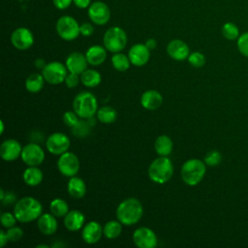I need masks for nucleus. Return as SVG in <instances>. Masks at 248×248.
Wrapping results in <instances>:
<instances>
[{"mask_svg": "<svg viewBox=\"0 0 248 248\" xmlns=\"http://www.w3.org/2000/svg\"><path fill=\"white\" fill-rule=\"evenodd\" d=\"M43 206L41 202L33 197H24L18 200L14 207V214L20 223H29L38 220L41 216Z\"/></svg>", "mask_w": 248, "mask_h": 248, "instance_id": "nucleus-1", "label": "nucleus"}, {"mask_svg": "<svg viewBox=\"0 0 248 248\" xmlns=\"http://www.w3.org/2000/svg\"><path fill=\"white\" fill-rule=\"evenodd\" d=\"M143 207L136 198H128L122 201L116 208V217L124 226L137 224L142 217Z\"/></svg>", "mask_w": 248, "mask_h": 248, "instance_id": "nucleus-2", "label": "nucleus"}, {"mask_svg": "<svg viewBox=\"0 0 248 248\" xmlns=\"http://www.w3.org/2000/svg\"><path fill=\"white\" fill-rule=\"evenodd\" d=\"M147 173L153 182L163 184L171 178L173 174V165L168 156H159L151 162Z\"/></svg>", "mask_w": 248, "mask_h": 248, "instance_id": "nucleus-3", "label": "nucleus"}, {"mask_svg": "<svg viewBox=\"0 0 248 248\" xmlns=\"http://www.w3.org/2000/svg\"><path fill=\"white\" fill-rule=\"evenodd\" d=\"M204 161L200 159H189L181 167V178L189 186H196L199 184L206 170Z\"/></svg>", "mask_w": 248, "mask_h": 248, "instance_id": "nucleus-4", "label": "nucleus"}, {"mask_svg": "<svg viewBox=\"0 0 248 248\" xmlns=\"http://www.w3.org/2000/svg\"><path fill=\"white\" fill-rule=\"evenodd\" d=\"M73 108L79 118L88 119L97 112L98 102L91 92L83 91L75 97L73 101Z\"/></svg>", "mask_w": 248, "mask_h": 248, "instance_id": "nucleus-5", "label": "nucleus"}, {"mask_svg": "<svg viewBox=\"0 0 248 248\" xmlns=\"http://www.w3.org/2000/svg\"><path fill=\"white\" fill-rule=\"evenodd\" d=\"M128 42L126 32L119 26H112L108 28L103 37L104 46L107 50L115 53L122 51Z\"/></svg>", "mask_w": 248, "mask_h": 248, "instance_id": "nucleus-6", "label": "nucleus"}, {"mask_svg": "<svg viewBox=\"0 0 248 248\" xmlns=\"http://www.w3.org/2000/svg\"><path fill=\"white\" fill-rule=\"evenodd\" d=\"M79 24L77 19L71 16H60L55 24L58 36L65 41H74L79 35Z\"/></svg>", "mask_w": 248, "mask_h": 248, "instance_id": "nucleus-7", "label": "nucleus"}, {"mask_svg": "<svg viewBox=\"0 0 248 248\" xmlns=\"http://www.w3.org/2000/svg\"><path fill=\"white\" fill-rule=\"evenodd\" d=\"M68 72L66 65L58 61H51L42 70V75L47 83L56 85L65 81Z\"/></svg>", "mask_w": 248, "mask_h": 248, "instance_id": "nucleus-8", "label": "nucleus"}, {"mask_svg": "<svg viewBox=\"0 0 248 248\" xmlns=\"http://www.w3.org/2000/svg\"><path fill=\"white\" fill-rule=\"evenodd\" d=\"M57 169L64 176H75L79 170V160L75 153L66 151L58 158Z\"/></svg>", "mask_w": 248, "mask_h": 248, "instance_id": "nucleus-9", "label": "nucleus"}, {"mask_svg": "<svg viewBox=\"0 0 248 248\" xmlns=\"http://www.w3.org/2000/svg\"><path fill=\"white\" fill-rule=\"evenodd\" d=\"M87 9V15L92 23L96 25H105L108 22L110 18V10L105 2H92Z\"/></svg>", "mask_w": 248, "mask_h": 248, "instance_id": "nucleus-10", "label": "nucleus"}, {"mask_svg": "<svg viewBox=\"0 0 248 248\" xmlns=\"http://www.w3.org/2000/svg\"><path fill=\"white\" fill-rule=\"evenodd\" d=\"M20 157L28 167H38L45 160V151L39 144L30 142L22 148Z\"/></svg>", "mask_w": 248, "mask_h": 248, "instance_id": "nucleus-11", "label": "nucleus"}, {"mask_svg": "<svg viewBox=\"0 0 248 248\" xmlns=\"http://www.w3.org/2000/svg\"><path fill=\"white\" fill-rule=\"evenodd\" d=\"M70 139L67 135L56 132L48 136L46 141V149L53 155H61L68 151L70 147Z\"/></svg>", "mask_w": 248, "mask_h": 248, "instance_id": "nucleus-12", "label": "nucleus"}, {"mask_svg": "<svg viewBox=\"0 0 248 248\" xmlns=\"http://www.w3.org/2000/svg\"><path fill=\"white\" fill-rule=\"evenodd\" d=\"M11 43L18 50H26L34 44L33 33L26 27H18L11 35Z\"/></svg>", "mask_w": 248, "mask_h": 248, "instance_id": "nucleus-13", "label": "nucleus"}, {"mask_svg": "<svg viewBox=\"0 0 248 248\" xmlns=\"http://www.w3.org/2000/svg\"><path fill=\"white\" fill-rule=\"evenodd\" d=\"M133 241L139 248H154L157 245V236L150 228L140 227L133 233Z\"/></svg>", "mask_w": 248, "mask_h": 248, "instance_id": "nucleus-14", "label": "nucleus"}, {"mask_svg": "<svg viewBox=\"0 0 248 248\" xmlns=\"http://www.w3.org/2000/svg\"><path fill=\"white\" fill-rule=\"evenodd\" d=\"M21 144L15 139L5 140L0 145V156L4 161L12 162L20 157L22 152Z\"/></svg>", "mask_w": 248, "mask_h": 248, "instance_id": "nucleus-15", "label": "nucleus"}, {"mask_svg": "<svg viewBox=\"0 0 248 248\" xmlns=\"http://www.w3.org/2000/svg\"><path fill=\"white\" fill-rule=\"evenodd\" d=\"M131 64L137 67L145 65L150 58V49L145 44H135L128 52Z\"/></svg>", "mask_w": 248, "mask_h": 248, "instance_id": "nucleus-16", "label": "nucleus"}, {"mask_svg": "<svg viewBox=\"0 0 248 248\" xmlns=\"http://www.w3.org/2000/svg\"><path fill=\"white\" fill-rule=\"evenodd\" d=\"M167 53L176 61H183L188 58L190 49L188 45L179 39H173L167 45Z\"/></svg>", "mask_w": 248, "mask_h": 248, "instance_id": "nucleus-17", "label": "nucleus"}, {"mask_svg": "<svg viewBox=\"0 0 248 248\" xmlns=\"http://www.w3.org/2000/svg\"><path fill=\"white\" fill-rule=\"evenodd\" d=\"M103 234V227L100 225V223L96 221H90L86 223L83 226L81 232V237L83 241L87 244L97 243L101 239Z\"/></svg>", "mask_w": 248, "mask_h": 248, "instance_id": "nucleus-18", "label": "nucleus"}, {"mask_svg": "<svg viewBox=\"0 0 248 248\" xmlns=\"http://www.w3.org/2000/svg\"><path fill=\"white\" fill-rule=\"evenodd\" d=\"M87 59L85 54L80 52H72L66 59V67L70 73L81 75L87 68Z\"/></svg>", "mask_w": 248, "mask_h": 248, "instance_id": "nucleus-19", "label": "nucleus"}, {"mask_svg": "<svg viewBox=\"0 0 248 248\" xmlns=\"http://www.w3.org/2000/svg\"><path fill=\"white\" fill-rule=\"evenodd\" d=\"M141 106L148 110H155L163 104V96L157 90H146L140 97Z\"/></svg>", "mask_w": 248, "mask_h": 248, "instance_id": "nucleus-20", "label": "nucleus"}, {"mask_svg": "<svg viewBox=\"0 0 248 248\" xmlns=\"http://www.w3.org/2000/svg\"><path fill=\"white\" fill-rule=\"evenodd\" d=\"M39 231L45 235H51L53 234L58 228L56 217L50 213H44L38 218L37 221Z\"/></svg>", "mask_w": 248, "mask_h": 248, "instance_id": "nucleus-21", "label": "nucleus"}, {"mask_svg": "<svg viewBox=\"0 0 248 248\" xmlns=\"http://www.w3.org/2000/svg\"><path fill=\"white\" fill-rule=\"evenodd\" d=\"M84 222H85L84 214L78 209L70 210L64 217V226L66 227L67 230L71 232H76L83 228Z\"/></svg>", "mask_w": 248, "mask_h": 248, "instance_id": "nucleus-22", "label": "nucleus"}, {"mask_svg": "<svg viewBox=\"0 0 248 248\" xmlns=\"http://www.w3.org/2000/svg\"><path fill=\"white\" fill-rule=\"evenodd\" d=\"M85 56L88 64L92 66H99L103 64L107 58V48L99 45L91 46L86 50Z\"/></svg>", "mask_w": 248, "mask_h": 248, "instance_id": "nucleus-23", "label": "nucleus"}, {"mask_svg": "<svg viewBox=\"0 0 248 248\" xmlns=\"http://www.w3.org/2000/svg\"><path fill=\"white\" fill-rule=\"evenodd\" d=\"M67 191L72 198L81 199L86 193V184L81 178L77 177L76 175L72 176L68 181Z\"/></svg>", "mask_w": 248, "mask_h": 248, "instance_id": "nucleus-24", "label": "nucleus"}, {"mask_svg": "<svg viewBox=\"0 0 248 248\" xmlns=\"http://www.w3.org/2000/svg\"><path fill=\"white\" fill-rule=\"evenodd\" d=\"M154 148L159 156H169L172 151L173 143L169 136L161 135L155 140Z\"/></svg>", "mask_w": 248, "mask_h": 248, "instance_id": "nucleus-25", "label": "nucleus"}, {"mask_svg": "<svg viewBox=\"0 0 248 248\" xmlns=\"http://www.w3.org/2000/svg\"><path fill=\"white\" fill-rule=\"evenodd\" d=\"M22 178L26 185L34 187V186L39 185L42 182V180L44 178V174L39 168L28 167L24 170V172L22 174Z\"/></svg>", "mask_w": 248, "mask_h": 248, "instance_id": "nucleus-26", "label": "nucleus"}, {"mask_svg": "<svg viewBox=\"0 0 248 248\" xmlns=\"http://www.w3.org/2000/svg\"><path fill=\"white\" fill-rule=\"evenodd\" d=\"M45 78L42 74L38 73H33L25 80V88L27 91L30 93H38L42 90L44 83H45Z\"/></svg>", "mask_w": 248, "mask_h": 248, "instance_id": "nucleus-27", "label": "nucleus"}, {"mask_svg": "<svg viewBox=\"0 0 248 248\" xmlns=\"http://www.w3.org/2000/svg\"><path fill=\"white\" fill-rule=\"evenodd\" d=\"M101 74L93 69H86L80 75V81L87 87H96L101 83Z\"/></svg>", "mask_w": 248, "mask_h": 248, "instance_id": "nucleus-28", "label": "nucleus"}, {"mask_svg": "<svg viewBox=\"0 0 248 248\" xmlns=\"http://www.w3.org/2000/svg\"><path fill=\"white\" fill-rule=\"evenodd\" d=\"M122 223L119 220H110L103 227L104 235L108 239H114L118 237L122 232Z\"/></svg>", "mask_w": 248, "mask_h": 248, "instance_id": "nucleus-29", "label": "nucleus"}, {"mask_svg": "<svg viewBox=\"0 0 248 248\" xmlns=\"http://www.w3.org/2000/svg\"><path fill=\"white\" fill-rule=\"evenodd\" d=\"M96 113L98 120L104 124H111L116 120L117 117L116 110L109 106H104L99 108Z\"/></svg>", "mask_w": 248, "mask_h": 248, "instance_id": "nucleus-30", "label": "nucleus"}, {"mask_svg": "<svg viewBox=\"0 0 248 248\" xmlns=\"http://www.w3.org/2000/svg\"><path fill=\"white\" fill-rule=\"evenodd\" d=\"M49 209H50V212L55 217H58V218L65 217V215L70 211L68 203L60 198H56L50 202Z\"/></svg>", "mask_w": 248, "mask_h": 248, "instance_id": "nucleus-31", "label": "nucleus"}, {"mask_svg": "<svg viewBox=\"0 0 248 248\" xmlns=\"http://www.w3.org/2000/svg\"><path fill=\"white\" fill-rule=\"evenodd\" d=\"M111 64L115 70L119 72H125L130 68L131 61L128 55H125L120 51L113 53L111 56Z\"/></svg>", "mask_w": 248, "mask_h": 248, "instance_id": "nucleus-32", "label": "nucleus"}, {"mask_svg": "<svg viewBox=\"0 0 248 248\" xmlns=\"http://www.w3.org/2000/svg\"><path fill=\"white\" fill-rule=\"evenodd\" d=\"M222 34L228 40H236L239 37L238 27L232 22H226L222 26Z\"/></svg>", "mask_w": 248, "mask_h": 248, "instance_id": "nucleus-33", "label": "nucleus"}, {"mask_svg": "<svg viewBox=\"0 0 248 248\" xmlns=\"http://www.w3.org/2000/svg\"><path fill=\"white\" fill-rule=\"evenodd\" d=\"M72 133L74 136L78 138H83L89 135L90 133V124L87 121L83 120H78V123L73 126L72 128Z\"/></svg>", "mask_w": 248, "mask_h": 248, "instance_id": "nucleus-34", "label": "nucleus"}, {"mask_svg": "<svg viewBox=\"0 0 248 248\" xmlns=\"http://www.w3.org/2000/svg\"><path fill=\"white\" fill-rule=\"evenodd\" d=\"M187 60L189 62V64L195 68L202 67L205 64V57L200 51H194V52L190 53Z\"/></svg>", "mask_w": 248, "mask_h": 248, "instance_id": "nucleus-35", "label": "nucleus"}, {"mask_svg": "<svg viewBox=\"0 0 248 248\" xmlns=\"http://www.w3.org/2000/svg\"><path fill=\"white\" fill-rule=\"evenodd\" d=\"M222 161V155L219 151L217 150H211L209 151L205 157H204V163L207 165V166H210V167H214V166H217L220 164V162Z\"/></svg>", "mask_w": 248, "mask_h": 248, "instance_id": "nucleus-36", "label": "nucleus"}, {"mask_svg": "<svg viewBox=\"0 0 248 248\" xmlns=\"http://www.w3.org/2000/svg\"><path fill=\"white\" fill-rule=\"evenodd\" d=\"M6 233H7L9 241H11V242H17L23 236L22 229L19 227H16V226L7 229Z\"/></svg>", "mask_w": 248, "mask_h": 248, "instance_id": "nucleus-37", "label": "nucleus"}, {"mask_svg": "<svg viewBox=\"0 0 248 248\" xmlns=\"http://www.w3.org/2000/svg\"><path fill=\"white\" fill-rule=\"evenodd\" d=\"M237 47L242 55L248 57V32L241 34L237 38Z\"/></svg>", "mask_w": 248, "mask_h": 248, "instance_id": "nucleus-38", "label": "nucleus"}, {"mask_svg": "<svg viewBox=\"0 0 248 248\" xmlns=\"http://www.w3.org/2000/svg\"><path fill=\"white\" fill-rule=\"evenodd\" d=\"M16 218L13 213H10V212H3L1 214V224L4 228L6 229H9V228H12L16 225Z\"/></svg>", "mask_w": 248, "mask_h": 248, "instance_id": "nucleus-39", "label": "nucleus"}, {"mask_svg": "<svg viewBox=\"0 0 248 248\" xmlns=\"http://www.w3.org/2000/svg\"><path fill=\"white\" fill-rule=\"evenodd\" d=\"M78 121V115L76 113V111H66L63 114V122L68 126V127H73L75 126Z\"/></svg>", "mask_w": 248, "mask_h": 248, "instance_id": "nucleus-40", "label": "nucleus"}, {"mask_svg": "<svg viewBox=\"0 0 248 248\" xmlns=\"http://www.w3.org/2000/svg\"><path fill=\"white\" fill-rule=\"evenodd\" d=\"M79 80H80V75L69 72V74L67 75V77L65 78V83H66L67 87L74 88L78 84Z\"/></svg>", "mask_w": 248, "mask_h": 248, "instance_id": "nucleus-41", "label": "nucleus"}, {"mask_svg": "<svg viewBox=\"0 0 248 248\" xmlns=\"http://www.w3.org/2000/svg\"><path fill=\"white\" fill-rule=\"evenodd\" d=\"M79 32H80V35H82L84 37L91 36L93 34V32H94L93 24L90 23V22H83L79 26Z\"/></svg>", "mask_w": 248, "mask_h": 248, "instance_id": "nucleus-42", "label": "nucleus"}, {"mask_svg": "<svg viewBox=\"0 0 248 248\" xmlns=\"http://www.w3.org/2000/svg\"><path fill=\"white\" fill-rule=\"evenodd\" d=\"M52 3L58 10H66L73 3V0H52Z\"/></svg>", "mask_w": 248, "mask_h": 248, "instance_id": "nucleus-43", "label": "nucleus"}, {"mask_svg": "<svg viewBox=\"0 0 248 248\" xmlns=\"http://www.w3.org/2000/svg\"><path fill=\"white\" fill-rule=\"evenodd\" d=\"M16 197L13 192H6L5 197L1 202L4 205H9L16 202Z\"/></svg>", "mask_w": 248, "mask_h": 248, "instance_id": "nucleus-44", "label": "nucleus"}, {"mask_svg": "<svg viewBox=\"0 0 248 248\" xmlns=\"http://www.w3.org/2000/svg\"><path fill=\"white\" fill-rule=\"evenodd\" d=\"M75 6L78 9H86L92 3L91 0H73Z\"/></svg>", "mask_w": 248, "mask_h": 248, "instance_id": "nucleus-45", "label": "nucleus"}, {"mask_svg": "<svg viewBox=\"0 0 248 248\" xmlns=\"http://www.w3.org/2000/svg\"><path fill=\"white\" fill-rule=\"evenodd\" d=\"M145 46L150 49V50H152V49H154L155 47H156V46H157V42H156V40L155 39H153V38H149V39H147L146 41H145Z\"/></svg>", "mask_w": 248, "mask_h": 248, "instance_id": "nucleus-46", "label": "nucleus"}, {"mask_svg": "<svg viewBox=\"0 0 248 248\" xmlns=\"http://www.w3.org/2000/svg\"><path fill=\"white\" fill-rule=\"evenodd\" d=\"M8 241H9V239H8L6 232H4L3 230L0 231V246L4 247Z\"/></svg>", "mask_w": 248, "mask_h": 248, "instance_id": "nucleus-47", "label": "nucleus"}, {"mask_svg": "<svg viewBox=\"0 0 248 248\" xmlns=\"http://www.w3.org/2000/svg\"><path fill=\"white\" fill-rule=\"evenodd\" d=\"M34 64H35V67L37 69H40V70H43L46 67V61L43 58H37L35 60V62H34Z\"/></svg>", "mask_w": 248, "mask_h": 248, "instance_id": "nucleus-48", "label": "nucleus"}, {"mask_svg": "<svg viewBox=\"0 0 248 248\" xmlns=\"http://www.w3.org/2000/svg\"><path fill=\"white\" fill-rule=\"evenodd\" d=\"M5 193H6V192L1 188V189H0V200H1V201L4 199V197H5Z\"/></svg>", "mask_w": 248, "mask_h": 248, "instance_id": "nucleus-49", "label": "nucleus"}, {"mask_svg": "<svg viewBox=\"0 0 248 248\" xmlns=\"http://www.w3.org/2000/svg\"><path fill=\"white\" fill-rule=\"evenodd\" d=\"M3 132H4V123H3V121H1V134H3Z\"/></svg>", "mask_w": 248, "mask_h": 248, "instance_id": "nucleus-50", "label": "nucleus"}, {"mask_svg": "<svg viewBox=\"0 0 248 248\" xmlns=\"http://www.w3.org/2000/svg\"><path fill=\"white\" fill-rule=\"evenodd\" d=\"M36 247H37V248H41V247H44V248H47L48 246H47V245H42V244H40V245H37Z\"/></svg>", "mask_w": 248, "mask_h": 248, "instance_id": "nucleus-51", "label": "nucleus"}]
</instances>
